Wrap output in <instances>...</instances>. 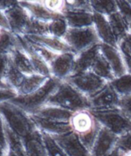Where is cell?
Segmentation results:
<instances>
[{
    "label": "cell",
    "mask_w": 131,
    "mask_h": 156,
    "mask_svg": "<svg viewBox=\"0 0 131 156\" xmlns=\"http://www.w3.org/2000/svg\"><path fill=\"white\" fill-rule=\"evenodd\" d=\"M46 105L59 107L73 113L80 110L90 109L89 98L67 81L59 83Z\"/></svg>",
    "instance_id": "cell-1"
},
{
    "label": "cell",
    "mask_w": 131,
    "mask_h": 156,
    "mask_svg": "<svg viewBox=\"0 0 131 156\" xmlns=\"http://www.w3.org/2000/svg\"><path fill=\"white\" fill-rule=\"evenodd\" d=\"M0 114L5 125L22 140L37 130L30 115L10 101L0 104Z\"/></svg>",
    "instance_id": "cell-2"
},
{
    "label": "cell",
    "mask_w": 131,
    "mask_h": 156,
    "mask_svg": "<svg viewBox=\"0 0 131 156\" xmlns=\"http://www.w3.org/2000/svg\"><path fill=\"white\" fill-rule=\"evenodd\" d=\"M72 132L80 138L85 146L91 150L101 125L90 109H84L73 113L70 120Z\"/></svg>",
    "instance_id": "cell-3"
},
{
    "label": "cell",
    "mask_w": 131,
    "mask_h": 156,
    "mask_svg": "<svg viewBox=\"0 0 131 156\" xmlns=\"http://www.w3.org/2000/svg\"><path fill=\"white\" fill-rule=\"evenodd\" d=\"M60 82L61 81L51 76L47 83L36 91L26 96L17 95L10 101L25 111L29 115H31L40 108L45 106L49 98L55 91Z\"/></svg>",
    "instance_id": "cell-4"
},
{
    "label": "cell",
    "mask_w": 131,
    "mask_h": 156,
    "mask_svg": "<svg viewBox=\"0 0 131 156\" xmlns=\"http://www.w3.org/2000/svg\"><path fill=\"white\" fill-rule=\"evenodd\" d=\"M102 127L116 136L120 137L131 131V121L120 107L101 111H92Z\"/></svg>",
    "instance_id": "cell-5"
},
{
    "label": "cell",
    "mask_w": 131,
    "mask_h": 156,
    "mask_svg": "<svg viewBox=\"0 0 131 156\" xmlns=\"http://www.w3.org/2000/svg\"><path fill=\"white\" fill-rule=\"evenodd\" d=\"M63 40L75 54H79L101 43L93 26L85 28H69Z\"/></svg>",
    "instance_id": "cell-6"
},
{
    "label": "cell",
    "mask_w": 131,
    "mask_h": 156,
    "mask_svg": "<svg viewBox=\"0 0 131 156\" xmlns=\"http://www.w3.org/2000/svg\"><path fill=\"white\" fill-rule=\"evenodd\" d=\"M65 81L68 82L88 98L96 94L109 83L91 70L72 74Z\"/></svg>",
    "instance_id": "cell-7"
},
{
    "label": "cell",
    "mask_w": 131,
    "mask_h": 156,
    "mask_svg": "<svg viewBox=\"0 0 131 156\" xmlns=\"http://www.w3.org/2000/svg\"><path fill=\"white\" fill-rule=\"evenodd\" d=\"M76 54L67 52L58 54L50 63L51 76L60 81H65L73 73Z\"/></svg>",
    "instance_id": "cell-8"
},
{
    "label": "cell",
    "mask_w": 131,
    "mask_h": 156,
    "mask_svg": "<svg viewBox=\"0 0 131 156\" xmlns=\"http://www.w3.org/2000/svg\"><path fill=\"white\" fill-rule=\"evenodd\" d=\"M121 98L115 91L113 87L107 83L101 90L89 98L90 110L101 111L117 108L120 105Z\"/></svg>",
    "instance_id": "cell-9"
},
{
    "label": "cell",
    "mask_w": 131,
    "mask_h": 156,
    "mask_svg": "<svg viewBox=\"0 0 131 156\" xmlns=\"http://www.w3.org/2000/svg\"><path fill=\"white\" fill-rule=\"evenodd\" d=\"M5 15L9 22L10 31L15 35H24L26 30L31 20L27 10L16 1L12 7L5 10Z\"/></svg>",
    "instance_id": "cell-10"
},
{
    "label": "cell",
    "mask_w": 131,
    "mask_h": 156,
    "mask_svg": "<svg viewBox=\"0 0 131 156\" xmlns=\"http://www.w3.org/2000/svg\"><path fill=\"white\" fill-rule=\"evenodd\" d=\"M118 139L119 137L101 126L90 150L91 156H109L117 147Z\"/></svg>",
    "instance_id": "cell-11"
},
{
    "label": "cell",
    "mask_w": 131,
    "mask_h": 156,
    "mask_svg": "<svg viewBox=\"0 0 131 156\" xmlns=\"http://www.w3.org/2000/svg\"><path fill=\"white\" fill-rule=\"evenodd\" d=\"M53 137L68 156H91L90 150L72 131Z\"/></svg>",
    "instance_id": "cell-12"
},
{
    "label": "cell",
    "mask_w": 131,
    "mask_h": 156,
    "mask_svg": "<svg viewBox=\"0 0 131 156\" xmlns=\"http://www.w3.org/2000/svg\"><path fill=\"white\" fill-rule=\"evenodd\" d=\"M29 115L36 128L41 133H45L51 136H57L72 131L70 122L53 121L35 115Z\"/></svg>",
    "instance_id": "cell-13"
},
{
    "label": "cell",
    "mask_w": 131,
    "mask_h": 156,
    "mask_svg": "<svg viewBox=\"0 0 131 156\" xmlns=\"http://www.w3.org/2000/svg\"><path fill=\"white\" fill-rule=\"evenodd\" d=\"M100 51L110 65L115 77H118L127 73L124 60L118 47L100 43Z\"/></svg>",
    "instance_id": "cell-14"
},
{
    "label": "cell",
    "mask_w": 131,
    "mask_h": 156,
    "mask_svg": "<svg viewBox=\"0 0 131 156\" xmlns=\"http://www.w3.org/2000/svg\"><path fill=\"white\" fill-rule=\"evenodd\" d=\"M29 42L36 45L45 47L51 50L53 53L60 54V53L73 52L67 43L63 40V39L58 38L51 35L44 36H23Z\"/></svg>",
    "instance_id": "cell-15"
},
{
    "label": "cell",
    "mask_w": 131,
    "mask_h": 156,
    "mask_svg": "<svg viewBox=\"0 0 131 156\" xmlns=\"http://www.w3.org/2000/svg\"><path fill=\"white\" fill-rule=\"evenodd\" d=\"M93 27L100 43L118 47V42L112 30L107 17L93 13Z\"/></svg>",
    "instance_id": "cell-16"
},
{
    "label": "cell",
    "mask_w": 131,
    "mask_h": 156,
    "mask_svg": "<svg viewBox=\"0 0 131 156\" xmlns=\"http://www.w3.org/2000/svg\"><path fill=\"white\" fill-rule=\"evenodd\" d=\"M69 28H85L93 26V12L68 9L63 13Z\"/></svg>",
    "instance_id": "cell-17"
},
{
    "label": "cell",
    "mask_w": 131,
    "mask_h": 156,
    "mask_svg": "<svg viewBox=\"0 0 131 156\" xmlns=\"http://www.w3.org/2000/svg\"><path fill=\"white\" fill-rule=\"evenodd\" d=\"M19 2L27 10L32 18L39 21L49 23L62 16L51 12L42 3L41 1H19Z\"/></svg>",
    "instance_id": "cell-18"
},
{
    "label": "cell",
    "mask_w": 131,
    "mask_h": 156,
    "mask_svg": "<svg viewBox=\"0 0 131 156\" xmlns=\"http://www.w3.org/2000/svg\"><path fill=\"white\" fill-rule=\"evenodd\" d=\"M100 51V44H98L79 54H76L73 74L90 71L93 64V62Z\"/></svg>",
    "instance_id": "cell-19"
},
{
    "label": "cell",
    "mask_w": 131,
    "mask_h": 156,
    "mask_svg": "<svg viewBox=\"0 0 131 156\" xmlns=\"http://www.w3.org/2000/svg\"><path fill=\"white\" fill-rule=\"evenodd\" d=\"M22 141L26 156H48L42 134L38 130Z\"/></svg>",
    "instance_id": "cell-20"
},
{
    "label": "cell",
    "mask_w": 131,
    "mask_h": 156,
    "mask_svg": "<svg viewBox=\"0 0 131 156\" xmlns=\"http://www.w3.org/2000/svg\"><path fill=\"white\" fill-rule=\"evenodd\" d=\"M31 115H35L39 117H41V118H47V119L56 121L70 122L73 112H70V111L60 108L59 107L45 105Z\"/></svg>",
    "instance_id": "cell-21"
},
{
    "label": "cell",
    "mask_w": 131,
    "mask_h": 156,
    "mask_svg": "<svg viewBox=\"0 0 131 156\" xmlns=\"http://www.w3.org/2000/svg\"><path fill=\"white\" fill-rule=\"evenodd\" d=\"M50 77L42 76L37 73L26 76L23 81L17 90V94L20 96H26L36 91L47 83Z\"/></svg>",
    "instance_id": "cell-22"
},
{
    "label": "cell",
    "mask_w": 131,
    "mask_h": 156,
    "mask_svg": "<svg viewBox=\"0 0 131 156\" xmlns=\"http://www.w3.org/2000/svg\"><path fill=\"white\" fill-rule=\"evenodd\" d=\"M10 58L14 66L24 75L28 76L36 73L29 57L27 53L19 47V44L10 54Z\"/></svg>",
    "instance_id": "cell-23"
},
{
    "label": "cell",
    "mask_w": 131,
    "mask_h": 156,
    "mask_svg": "<svg viewBox=\"0 0 131 156\" xmlns=\"http://www.w3.org/2000/svg\"><path fill=\"white\" fill-rule=\"evenodd\" d=\"M106 17L117 42L129 34V25L119 12L110 14Z\"/></svg>",
    "instance_id": "cell-24"
},
{
    "label": "cell",
    "mask_w": 131,
    "mask_h": 156,
    "mask_svg": "<svg viewBox=\"0 0 131 156\" xmlns=\"http://www.w3.org/2000/svg\"><path fill=\"white\" fill-rule=\"evenodd\" d=\"M90 70L107 82H110L115 78L110 65L108 64L101 51L96 56Z\"/></svg>",
    "instance_id": "cell-25"
},
{
    "label": "cell",
    "mask_w": 131,
    "mask_h": 156,
    "mask_svg": "<svg viewBox=\"0 0 131 156\" xmlns=\"http://www.w3.org/2000/svg\"><path fill=\"white\" fill-rule=\"evenodd\" d=\"M18 46V36L0 29V55H10Z\"/></svg>",
    "instance_id": "cell-26"
},
{
    "label": "cell",
    "mask_w": 131,
    "mask_h": 156,
    "mask_svg": "<svg viewBox=\"0 0 131 156\" xmlns=\"http://www.w3.org/2000/svg\"><path fill=\"white\" fill-rule=\"evenodd\" d=\"M26 76V75H24L14 66L10 58L9 66L4 79V83L6 85L7 87L12 89L17 92Z\"/></svg>",
    "instance_id": "cell-27"
},
{
    "label": "cell",
    "mask_w": 131,
    "mask_h": 156,
    "mask_svg": "<svg viewBox=\"0 0 131 156\" xmlns=\"http://www.w3.org/2000/svg\"><path fill=\"white\" fill-rule=\"evenodd\" d=\"M120 98L131 96V74L126 73L109 82Z\"/></svg>",
    "instance_id": "cell-28"
},
{
    "label": "cell",
    "mask_w": 131,
    "mask_h": 156,
    "mask_svg": "<svg viewBox=\"0 0 131 156\" xmlns=\"http://www.w3.org/2000/svg\"><path fill=\"white\" fill-rule=\"evenodd\" d=\"M90 6L93 13L100 14L105 16L118 12L116 1L113 0H93L90 1Z\"/></svg>",
    "instance_id": "cell-29"
},
{
    "label": "cell",
    "mask_w": 131,
    "mask_h": 156,
    "mask_svg": "<svg viewBox=\"0 0 131 156\" xmlns=\"http://www.w3.org/2000/svg\"><path fill=\"white\" fill-rule=\"evenodd\" d=\"M68 30L69 27L63 16H60L49 23V33L53 37L63 39Z\"/></svg>",
    "instance_id": "cell-30"
},
{
    "label": "cell",
    "mask_w": 131,
    "mask_h": 156,
    "mask_svg": "<svg viewBox=\"0 0 131 156\" xmlns=\"http://www.w3.org/2000/svg\"><path fill=\"white\" fill-rule=\"evenodd\" d=\"M44 36L50 35L49 33V23L34 20L31 17L30 23H29L24 35L22 36Z\"/></svg>",
    "instance_id": "cell-31"
},
{
    "label": "cell",
    "mask_w": 131,
    "mask_h": 156,
    "mask_svg": "<svg viewBox=\"0 0 131 156\" xmlns=\"http://www.w3.org/2000/svg\"><path fill=\"white\" fill-rule=\"evenodd\" d=\"M43 142L45 144L46 149L48 156H68L54 138L45 133H41Z\"/></svg>",
    "instance_id": "cell-32"
},
{
    "label": "cell",
    "mask_w": 131,
    "mask_h": 156,
    "mask_svg": "<svg viewBox=\"0 0 131 156\" xmlns=\"http://www.w3.org/2000/svg\"><path fill=\"white\" fill-rule=\"evenodd\" d=\"M49 10L56 14L63 16L67 9V1H41Z\"/></svg>",
    "instance_id": "cell-33"
},
{
    "label": "cell",
    "mask_w": 131,
    "mask_h": 156,
    "mask_svg": "<svg viewBox=\"0 0 131 156\" xmlns=\"http://www.w3.org/2000/svg\"><path fill=\"white\" fill-rule=\"evenodd\" d=\"M29 43L31 44L32 48L33 49L34 51H35L36 53L39 55V56H40V57H41L43 60H45V61L48 63L49 66H50V63L53 60V59L55 58L57 55H58L57 53H53V51H51V50L45 48V47L36 45V44L32 43H30V42H29Z\"/></svg>",
    "instance_id": "cell-34"
},
{
    "label": "cell",
    "mask_w": 131,
    "mask_h": 156,
    "mask_svg": "<svg viewBox=\"0 0 131 156\" xmlns=\"http://www.w3.org/2000/svg\"><path fill=\"white\" fill-rule=\"evenodd\" d=\"M118 7V12L121 14L128 25L131 24V4L129 1H116Z\"/></svg>",
    "instance_id": "cell-35"
},
{
    "label": "cell",
    "mask_w": 131,
    "mask_h": 156,
    "mask_svg": "<svg viewBox=\"0 0 131 156\" xmlns=\"http://www.w3.org/2000/svg\"><path fill=\"white\" fill-rule=\"evenodd\" d=\"M67 7L68 9L76 10H84L92 12V9L90 6V1H84V0H74V1H67Z\"/></svg>",
    "instance_id": "cell-36"
},
{
    "label": "cell",
    "mask_w": 131,
    "mask_h": 156,
    "mask_svg": "<svg viewBox=\"0 0 131 156\" xmlns=\"http://www.w3.org/2000/svg\"><path fill=\"white\" fill-rule=\"evenodd\" d=\"M117 148L122 152L131 151V131L119 137Z\"/></svg>",
    "instance_id": "cell-37"
},
{
    "label": "cell",
    "mask_w": 131,
    "mask_h": 156,
    "mask_svg": "<svg viewBox=\"0 0 131 156\" xmlns=\"http://www.w3.org/2000/svg\"><path fill=\"white\" fill-rule=\"evenodd\" d=\"M9 63L10 55H0V83L3 84H5L4 79L8 70Z\"/></svg>",
    "instance_id": "cell-38"
},
{
    "label": "cell",
    "mask_w": 131,
    "mask_h": 156,
    "mask_svg": "<svg viewBox=\"0 0 131 156\" xmlns=\"http://www.w3.org/2000/svg\"><path fill=\"white\" fill-rule=\"evenodd\" d=\"M17 92L9 88L0 87V104L9 101L17 96Z\"/></svg>",
    "instance_id": "cell-39"
},
{
    "label": "cell",
    "mask_w": 131,
    "mask_h": 156,
    "mask_svg": "<svg viewBox=\"0 0 131 156\" xmlns=\"http://www.w3.org/2000/svg\"><path fill=\"white\" fill-rule=\"evenodd\" d=\"M119 107L131 121V96L122 98Z\"/></svg>",
    "instance_id": "cell-40"
},
{
    "label": "cell",
    "mask_w": 131,
    "mask_h": 156,
    "mask_svg": "<svg viewBox=\"0 0 131 156\" xmlns=\"http://www.w3.org/2000/svg\"><path fill=\"white\" fill-rule=\"evenodd\" d=\"M0 146L4 150L8 151V145H7L6 138H5V122L1 114H0Z\"/></svg>",
    "instance_id": "cell-41"
},
{
    "label": "cell",
    "mask_w": 131,
    "mask_h": 156,
    "mask_svg": "<svg viewBox=\"0 0 131 156\" xmlns=\"http://www.w3.org/2000/svg\"><path fill=\"white\" fill-rule=\"evenodd\" d=\"M0 29L10 31V27L9 25L8 20H7L6 16H5V12L1 9H0Z\"/></svg>",
    "instance_id": "cell-42"
},
{
    "label": "cell",
    "mask_w": 131,
    "mask_h": 156,
    "mask_svg": "<svg viewBox=\"0 0 131 156\" xmlns=\"http://www.w3.org/2000/svg\"><path fill=\"white\" fill-rule=\"evenodd\" d=\"M16 1H0V9L5 12V10L12 7Z\"/></svg>",
    "instance_id": "cell-43"
},
{
    "label": "cell",
    "mask_w": 131,
    "mask_h": 156,
    "mask_svg": "<svg viewBox=\"0 0 131 156\" xmlns=\"http://www.w3.org/2000/svg\"><path fill=\"white\" fill-rule=\"evenodd\" d=\"M109 156H121V151L116 147Z\"/></svg>",
    "instance_id": "cell-44"
},
{
    "label": "cell",
    "mask_w": 131,
    "mask_h": 156,
    "mask_svg": "<svg viewBox=\"0 0 131 156\" xmlns=\"http://www.w3.org/2000/svg\"><path fill=\"white\" fill-rule=\"evenodd\" d=\"M0 156H7V151L0 146Z\"/></svg>",
    "instance_id": "cell-45"
},
{
    "label": "cell",
    "mask_w": 131,
    "mask_h": 156,
    "mask_svg": "<svg viewBox=\"0 0 131 156\" xmlns=\"http://www.w3.org/2000/svg\"><path fill=\"white\" fill-rule=\"evenodd\" d=\"M7 156H19V155L16 154L15 152H13V151L8 150V151H7Z\"/></svg>",
    "instance_id": "cell-46"
},
{
    "label": "cell",
    "mask_w": 131,
    "mask_h": 156,
    "mask_svg": "<svg viewBox=\"0 0 131 156\" xmlns=\"http://www.w3.org/2000/svg\"><path fill=\"white\" fill-rule=\"evenodd\" d=\"M121 156H131V151H127V152H122Z\"/></svg>",
    "instance_id": "cell-47"
},
{
    "label": "cell",
    "mask_w": 131,
    "mask_h": 156,
    "mask_svg": "<svg viewBox=\"0 0 131 156\" xmlns=\"http://www.w3.org/2000/svg\"><path fill=\"white\" fill-rule=\"evenodd\" d=\"M0 87H2V88H8L6 86H5V84H3V83H0ZM9 89H10V88H9Z\"/></svg>",
    "instance_id": "cell-48"
},
{
    "label": "cell",
    "mask_w": 131,
    "mask_h": 156,
    "mask_svg": "<svg viewBox=\"0 0 131 156\" xmlns=\"http://www.w3.org/2000/svg\"><path fill=\"white\" fill-rule=\"evenodd\" d=\"M129 36L131 37V24L129 26Z\"/></svg>",
    "instance_id": "cell-49"
},
{
    "label": "cell",
    "mask_w": 131,
    "mask_h": 156,
    "mask_svg": "<svg viewBox=\"0 0 131 156\" xmlns=\"http://www.w3.org/2000/svg\"><path fill=\"white\" fill-rule=\"evenodd\" d=\"M129 3H130V4H131V1H129Z\"/></svg>",
    "instance_id": "cell-50"
}]
</instances>
